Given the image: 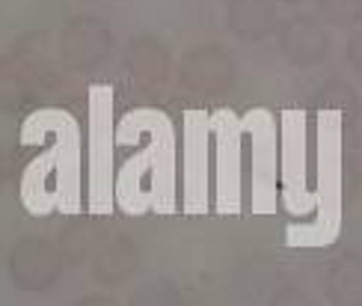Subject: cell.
<instances>
[{
	"instance_id": "6da1fadb",
	"label": "cell",
	"mask_w": 362,
	"mask_h": 306,
	"mask_svg": "<svg viewBox=\"0 0 362 306\" xmlns=\"http://www.w3.org/2000/svg\"><path fill=\"white\" fill-rule=\"evenodd\" d=\"M116 48L113 30L93 18V15H78L63 24L57 33V57L59 63L71 72H95L110 60Z\"/></svg>"
},
{
	"instance_id": "7a4b0ae2",
	"label": "cell",
	"mask_w": 362,
	"mask_h": 306,
	"mask_svg": "<svg viewBox=\"0 0 362 306\" xmlns=\"http://www.w3.org/2000/svg\"><path fill=\"white\" fill-rule=\"evenodd\" d=\"M63 268H66V262H63V256H59L57 244L42 235L21 238L9 250V259H6L9 280L15 288H21V292H45V288H51L59 280Z\"/></svg>"
},
{
	"instance_id": "3957f363",
	"label": "cell",
	"mask_w": 362,
	"mask_h": 306,
	"mask_svg": "<svg viewBox=\"0 0 362 306\" xmlns=\"http://www.w3.org/2000/svg\"><path fill=\"white\" fill-rule=\"evenodd\" d=\"M178 78L190 93L214 98L229 93L238 81V63L235 57L220 48V45L208 42V45H196L190 48L178 63Z\"/></svg>"
},
{
	"instance_id": "277c9868",
	"label": "cell",
	"mask_w": 362,
	"mask_h": 306,
	"mask_svg": "<svg viewBox=\"0 0 362 306\" xmlns=\"http://www.w3.org/2000/svg\"><path fill=\"white\" fill-rule=\"evenodd\" d=\"M333 51L329 30L309 12H297L279 24V54L294 69H315Z\"/></svg>"
},
{
	"instance_id": "5b68a950",
	"label": "cell",
	"mask_w": 362,
	"mask_h": 306,
	"mask_svg": "<svg viewBox=\"0 0 362 306\" xmlns=\"http://www.w3.org/2000/svg\"><path fill=\"white\" fill-rule=\"evenodd\" d=\"M122 66L128 72V78H134L137 84H146V86H155V84H163L170 78L173 51L160 36L140 33V36H131L125 42Z\"/></svg>"
},
{
	"instance_id": "8992f818",
	"label": "cell",
	"mask_w": 362,
	"mask_h": 306,
	"mask_svg": "<svg viewBox=\"0 0 362 306\" xmlns=\"http://www.w3.org/2000/svg\"><path fill=\"white\" fill-rule=\"evenodd\" d=\"M223 24L240 42H262L279 33L282 18L274 0H226Z\"/></svg>"
},
{
	"instance_id": "52a82bcc",
	"label": "cell",
	"mask_w": 362,
	"mask_h": 306,
	"mask_svg": "<svg viewBox=\"0 0 362 306\" xmlns=\"http://www.w3.org/2000/svg\"><path fill=\"white\" fill-rule=\"evenodd\" d=\"M140 271V247L128 235L104 238L93 256V277L101 285H125Z\"/></svg>"
},
{
	"instance_id": "ba28073f",
	"label": "cell",
	"mask_w": 362,
	"mask_h": 306,
	"mask_svg": "<svg viewBox=\"0 0 362 306\" xmlns=\"http://www.w3.org/2000/svg\"><path fill=\"white\" fill-rule=\"evenodd\" d=\"M101 223L95 217H71L66 220V226L59 229V238H57V250L63 256L66 265H83L86 259H93L95 250L101 247Z\"/></svg>"
},
{
	"instance_id": "9c48e42d",
	"label": "cell",
	"mask_w": 362,
	"mask_h": 306,
	"mask_svg": "<svg viewBox=\"0 0 362 306\" xmlns=\"http://www.w3.org/2000/svg\"><path fill=\"white\" fill-rule=\"evenodd\" d=\"M327 298L333 306H362V256L344 253L329 265Z\"/></svg>"
},
{
	"instance_id": "30bf717a",
	"label": "cell",
	"mask_w": 362,
	"mask_h": 306,
	"mask_svg": "<svg viewBox=\"0 0 362 306\" xmlns=\"http://www.w3.org/2000/svg\"><path fill=\"white\" fill-rule=\"evenodd\" d=\"M30 72L21 60L15 57H0V113H15L21 110L30 98Z\"/></svg>"
},
{
	"instance_id": "8fae6325",
	"label": "cell",
	"mask_w": 362,
	"mask_h": 306,
	"mask_svg": "<svg viewBox=\"0 0 362 306\" xmlns=\"http://www.w3.org/2000/svg\"><path fill=\"white\" fill-rule=\"evenodd\" d=\"M315 18L324 27L356 30L362 27V0H315Z\"/></svg>"
},
{
	"instance_id": "7c38bea8",
	"label": "cell",
	"mask_w": 362,
	"mask_h": 306,
	"mask_svg": "<svg viewBox=\"0 0 362 306\" xmlns=\"http://www.w3.org/2000/svg\"><path fill=\"white\" fill-rule=\"evenodd\" d=\"M318 107H324V110H339V113H344L351 122L359 116V96H356V89H354V84H348V81H341V78H333V81H327V84H321L318 86Z\"/></svg>"
},
{
	"instance_id": "4fadbf2b",
	"label": "cell",
	"mask_w": 362,
	"mask_h": 306,
	"mask_svg": "<svg viewBox=\"0 0 362 306\" xmlns=\"http://www.w3.org/2000/svg\"><path fill=\"white\" fill-rule=\"evenodd\" d=\"M131 306H185V298L173 283H146L131 295Z\"/></svg>"
},
{
	"instance_id": "5bb4252c",
	"label": "cell",
	"mask_w": 362,
	"mask_h": 306,
	"mask_svg": "<svg viewBox=\"0 0 362 306\" xmlns=\"http://www.w3.org/2000/svg\"><path fill=\"white\" fill-rule=\"evenodd\" d=\"M264 306H318V300L300 285H282L267 298Z\"/></svg>"
},
{
	"instance_id": "9a60e30c",
	"label": "cell",
	"mask_w": 362,
	"mask_h": 306,
	"mask_svg": "<svg viewBox=\"0 0 362 306\" xmlns=\"http://www.w3.org/2000/svg\"><path fill=\"white\" fill-rule=\"evenodd\" d=\"M344 57H348V63L354 66V72L362 78V27H356L351 33L348 48H344Z\"/></svg>"
},
{
	"instance_id": "2e32d148",
	"label": "cell",
	"mask_w": 362,
	"mask_h": 306,
	"mask_svg": "<svg viewBox=\"0 0 362 306\" xmlns=\"http://www.w3.org/2000/svg\"><path fill=\"white\" fill-rule=\"evenodd\" d=\"M74 306H119V303L107 295H86L81 300H74Z\"/></svg>"
},
{
	"instance_id": "e0dca14e",
	"label": "cell",
	"mask_w": 362,
	"mask_h": 306,
	"mask_svg": "<svg viewBox=\"0 0 362 306\" xmlns=\"http://www.w3.org/2000/svg\"><path fill=\"white\" fill-rule=\"evenodd\" d=\"M6 181H9V164L4 158V152H0V191L6 188Z\"/></svg>"
},
{
	"instance_id": "ac0fdd59",
	"label": "cell",
	"mask_w": 362,
	"mask_h": 306,
	"mask_svg": "<svg viewBox=\"0 0 362 306\" xmlns=\"http://www.w3.org/2000/svg\"><path fill=\"white\" fill-rule=\"evenodd\" d=\"M274 4H288V6H300V4H306V0H274Z\"/></svg>"
},
{
	"instance_id": "d6986e66",
	"label": "cell",
	"mask_w": 362,
	"mask_h": 306,
	"mask_svg": "<svg viewBox=\"0 0 362 306\" xmlns=\"http://www.w3.org/2000/svg\"><path fill=\"white\" fill-rule=\"evenodd\" d=\"M359 81H362V78H359Z\"/></svg>"
}]
</instances>
